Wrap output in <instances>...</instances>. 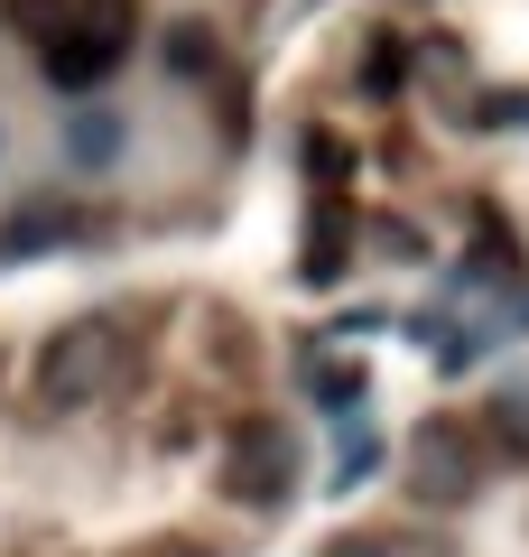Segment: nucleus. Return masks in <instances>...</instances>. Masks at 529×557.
<instances>
[{"mask_svg": "<svg viewBox=\"0 0 529 557\" xmlns=\"http://www.w3.org/2000/svg\"><path fill=\"white\" fill-rule=\"evenodd\" d=\"M121 381H131V335H121L112 317L65 325V335L38 354V399H47V409H84V399H112Z\"/></svg>", "mask_w": 529, "mask_h": 557, "instance_id": "obj_1", "label": "nucleus"}, {"mask_svg": "<svg viewBox=\"0 0 529 557\" xmlns=\"http://www.w3.org/2000/svg\"><path fill=\"white\" fill-rule=\"evenodd\" d=\"M288 483H297V437L279 428V418H251V428L233 437V456H223V493L270 511V502H288Z\"/></svg>", "mask_w": 529, "mask_h": 557, "instance_id": "obj_2", "label": "nucleus"}, {"mask_svg": "<svg viewBox=\"0 0 529 557\" xmlns=\"http://www.w3.org/2000/svg\"><path fill=\"white\" fill-rule=\"evenodd\" d=\"M473 474H483V456L465 446V428H418V446H409V493L428 502V511L473 502Z\"/></svg>", "mask_w": 529, "mask_h": 557, "instance_id": "obj_3", "label": "nucleus"}, {"mask_svg": "<svg viewBox=\"0 0 529 557\" xmlns=\"http://www.w3.org/2000/svg\"><path fill=\"white\" fill-rule=\"evenodd\" d=\"M47 47V84H65V94H84V84H102V75H112V65H121V47L112 38H94V28H84V20H65L57 28V38H38Z\"/></svg>", "mask_w": 529, "mask_h": 557, "instance_id": "obj_4", "label": "nucleus"}, {"mask_svg": "<svg viewBox=\"0 0 529 557\" xmlns=\"http://www.w3.org/2000/svg\"><path fill=\"white\" fill-rule=\"evenodd\" d=\"M325 557H446V539H428V530H353Z\"/></svg>", "mask_w": 529, "mask_h": 557, "instance_id": "obj_5", "label": "nucleus"}, {"mask_svg": "<svg viewBox=\"0 0 529 557\" xmlns=\"http://www.w3.org/2000/svg\"><path fill=\"white\" fill-rule=\"evenodd\" d=\"M344 242H353L344 205H325V223H307V278H344Z\"/></svg>", "mask_w": 529, "mask_h": 557, "instance_id": "obj_6", "label": "nucleus"}, {"mask_svg": "<svg viewBox=\"0 0 529 557\" xmlns=\"http://www.w3.org/2000/svg\"><path fill=\"white\" fill-rule=\"evenodd\" d=\"M65 149L94 159V168H112V159H121V112H84L75 131H65Z\"/></svg>", "mask_w": 529, "mask_h": 557, "instance_id": "obj_7", "label": "nucleus"}, {"mask_svg": "<svg viewBox=\"0 0 529 557\" xmlns=\"http://www.w3.org/2000/svg\"><path fill=\"white\" fill-rule=\"evenodd\" d=\"M492 446H502V456H529V391L492 399Z\"/></svg>", "mask_w": 529, "mask_h": 557, "instance_id": "obj_8", "label": "nucleus"}, {"mask_svg": "<svg viewBox=\"0 0 529 557\" xmlns=\"http://www.w3.org/2000/svg\"><path fill=\"white\" fill-rule=\"evenodd\" d=\"M168 65H176V75H214V38H205V28H176V38H168Z\"/></svg>", "mask_w": 529, "mask_h": 557, "instance_id": "obj_9", "label": "nucleus"}, {"mask_svg": "<svg viewBox=\"0 0 529 557\" xmlns=\"http://www.w3.org/2000/svg\"><path fill=\"white\" fill-rule=\"evenodd\" d=\"M362 84H372V94H399V84H409V57H399V38L381 47L372 65H362Z\"/></svg>", "mask_w": 529, "mask_h": 557, "instance_id": "obj_10", "label": "nucleus"}, {"mask_svg": "<svg viewBox=\"0 0 529 557\" xmlns=\"http://www.w3.org/2000/svg\"><path fill=\"white\" fill-rule=\"evenodd\" d=\"M131 557H205L196 539H149V548H131Z\"/></svg>", "mask_w": 529, "mask_h": 557, "instance_id": "obj_11", "label": "nucleus"}]
</instances>
